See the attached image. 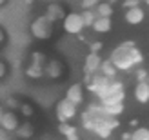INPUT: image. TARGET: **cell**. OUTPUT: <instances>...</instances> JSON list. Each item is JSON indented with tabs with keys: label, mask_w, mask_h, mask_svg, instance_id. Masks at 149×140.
<instances>
[{
	"label": "cell",
	"mask_w": 149,
	"mask_h": 140,
	"mask_svg": "<svg viewBox=\"0 0 149 140\" xmlns=\"http://www.w3.org/2000/svg\"><path fill=\"white\" fill-rule=\"evenodd\" d=\"M109 58H111V62L115 64V68L118 71H129V69L135 68V65L144 62V55H142V51L135 46V42L120 44L116 49H113V53H111Z\"/></svg>",
	"instance_id": "cell-1"
},
{
	"label": "cell",
	"mask_w": 149,
	"mask_h": 140,
	"mask_svg": "<svg viewBox=\"0 0 149 140\" xmlns=\"http://www.w3.org/2000/svg\"><path fill=\"white\" fill-rule=\"evenodd\" d=\"M53 24H55V22L51 20L47 15H40V17H36L31 22V33H33V36L38 38V40L51 38V35H53Z\"/></svg>",
	"instance_id": "cell-2"
},
{
	"label": "cell",
	"mask_w": 149,
	"mask_h": 140,
	"mask_svg": "<svg viewBox=\"0 0 149 140\" xmlns=\"http://www.w3.org/2000/svg\"><path fill=\"white\" fill-rule=\"evenodd\" d=\"M109 82H111V78L109 77H106V75H95L89 78V84H87V89H89V93H93L96 98H102V97H106V95H109L111 93V89H109Z\"/></svg>",
	"instance_id": "cell-3"
},
{
	"label": "cell",
	"mask_w": 149,
	"mask_h": 140,
	"mask_svg": "<svg viewBox=\"0 0 149 140\" xmlns=\"http://www.w3.org/2000/svg\"><path fill=\"white\" fill-rule=\"evenodd\" d=\"M84 18H82V13H68L62 20V29L68 35H80L84 31Z\"/></svg>",
	"instance_id": "cell-4"
},
{
	"label": "cell",
	"mask_w": 149,
	"mask_h": 140,
	"mask_svg": "<svg viewBox=\"0 0 149 140\" xmlns=\"http://www.w3.org/2000/svg\"><path fill=\"white\" fill-rule=\"evenodd\" d=\"M55 115H56L58 122H68V120H71V118L77 116V104L71 102L69 98L58 100L56 107H55Z\"/></svg>",
	"instance_id": "cell-5"
},
{
	"label": "cell",
	"mask_w": 149,
	"mask_h": 140,
	"mask_svg": "<svg viewBox=\"0 0 149 140\" xmlns=\"http://www.w3.org/2000/svg\"><path fill=\"white\" fill-rule=\"evenodd\" d=\"M46 58H44L42 53H33V58H31V65L26 69V75L31 77V78H40L42 75H46V71H44V68H46Z\"/></svg>",
	"instance_id": "cell-6"
},
{
	"label": "cell",
	"mask_w": 149,
	"mask_h": 140,
	"mask_svg": "<svg viewBox=\"0 0 149 140\" xmlns=\"http://www.w3.org/2000/svg\"><path fill=\"white\" fill-rule=\"evenodd\" d=\"M125 22H127L129 26H140L146 18V13L140 6H135V7H127V11L124 15Z\"/></svg>",
	"instance_id": "cell-7"
},
{
	"label": "cell",
	"mask_w": 149,
	"mask_h": 140,
	"mask_svg": "<svg viewBox=\"0 0 149 140\" xmlns=\"http://www.w3.org/2000/svg\"><path fill=\"white\" fill-rule=\"evenodd\" d=\"M102 58L98 53H91L89 51L87 56H86V62H84V71H86V75H95L96 71L100 69V65H102Z\"/></svg>",
	"instance_id": "cell-8"
},
{
	"label": "cell",
	"mask_w": 149,
	"mask_h": 140,
	"mask_svg": "<svg viewBox=\"0 0 149 140\" xmlns=\"http://www.w3.org/2000/svg\"><path fill=\"white\" fill-rule=\"evenodd\" d=\"M20 126V122H18V116L15 115L13 111H6L4 116H2V120H0V127H4L6 131H9V133H13V131H17Z\"/></svg>",
	"instance_id": "cell-9"
},
{
	"label": "cell",
	"mask_w": 149,
	"mask_h": 140,
	"mask_svg": "<svg viewBox=\"0 0 149 140\" xmlns=\"http://www.w3.org/2000/svg\"><path fill=\"white\" fill-rule=\"evenodd\" d=\"M65 98H69L71 102H74V104H82V100H84V86L82 84H73L69 86V89L65 91Z\"/></svg>",
	"instance_id": "cell-10"
},
{
	"label": "cell",
	"mask_w": 149,
	"mask_h": 140,
	"mask_svg": "<svg viewBox=\"0 0 149 140\" xmlns=\"http://www.w3.org/2000/svg\"><path fill=\"white\" fill-rule=\"evenodd\" d=\"M135 98L140 104H147L149 102V82L147 80H142L135 86Z\"/></svg>",
	"instance_id": "cell-11"
},
{
	"label": "cell",
	"mask_w": 149,
	"mask_h": 140,
	"mask_svg": "<svg viewBox=\"0 0 149 140\" xmlns=\"http://www.w3.org/2000/svg\"><path fill=\"white\" fill-rule=\"evenodd\" d=\"M44 71H46V75L51 77V78H60L64 75V65L58 60H49V62H46Z\"/></svg>",
	"instance_id": "cell-12"
},
{
	"label": "cell",
	"mask_w": 149,
	"mask_h": 140,
	"mask_svg": "<svg viewBox=\"0 0 149 140\" xmlns=\"http://www.w3.org/2000/svg\"><path fill=\"white\" fill-rule=\"evenodd\" d=\"M111 27H113V22H111V17H98L93 24V31L96 33H109Z\"/></svg>",
	"instance_id": "cell-13"
},
{
	"label": "cell",
	"mask_w": 149,
	"mask_h": 140,
	"mask_svg": "<svg viewBox=\"0 0 149 140\" xmlns=\"http://www.w3.org/2000/svg\"><path fill=\"white\" fill-rule=\"evenodd\" d=\"M46 15H47V17L53 20V22H58V20H64V17H65V9H64L60 4H49Z\"/></svg>",
	"instance_id": "cell-14"
},
{
	"label": "cell",
	"mask_w": 149,
	"mask_h": 140,
	"mask_svg": "<svg viewBox=\"0 0 149 140\" xmlns=\"http://www.w3.org/2000/svg\"><path fill=\"white\" fill-rule=\"evenodd\" d=\"M58 131H60V133H62L65 138H68V140H80L77 127L71 126V124H68V122H60V126H58Z\"/></svg>",
	"instance_id": "cell-15"
},
{
	"label": "cell",
	"mask_w": 149,
	"mask_h": 140,
	"mask_svg": "<svg viewBox=\"0 0 149 140\" xmlns=\"http://www.w3.org/2000/svg\"><path fill=\"white\" fill-rule=\"evenodd\" d=\"M124 98H125L124 91H113V93L106 95V97H102L100 102L104 106H111V104H120V102H124Z\"/></svg>",
	"instance_id": "cell-16"
},
{
	"label": "cell",
	"mask_w": 149,
	"mask_h": 140,
	"mask_svg": "<svg viewBox=\"0 0 149 140\" xmlns=\"http://www.w3.org/2000/svg\"><path fill=\"white\" fill-rule=\"evenodd\" d=\"M102 104V102H100ZM124 113V102L120 104H111V106H104L102 104V115H107V116H120Z\"/></svg>",
	"instance_id": "cell-17"
},
{
	"label": "cell",
	"mask_w": 149,
	"mask_h": 140,
	"mask_svg": "<svg viewBox=\"0 0 149 140\" xmlns=\"http://www.w3.org/2000/svg\"><path fill=\"white\" fill-rule=\"evenodd\" d=\"M100 71H102V75H106V77H109V78H115V77H116V73H118V69L115 68V64L111 62V58H107V60H104V62H102Z\"/></svg>",
	"instance_id": "cell-18"
},
{
	"label": "cell",
	"mask_w": 149,
	"mask_h": 140,
	"mask_svg": "<svg viewBox=\"0 0 149 140\" xmlns=\"http://www.w3.org/2000/svg\"><path fill=\"white\" fill-rule=\"evenodd\" d=\"M95 11H96L98 17H111L115 9H113V4H111V2H100L98 6L95 7Z\"/></svg>",
	"instance_id": "cell-19"
},
{
	"label": "cell",
	"mask_w": 149,
	"mask_h": 140,
	"mask_svg": "<svg viewBox=\"0 0 149 140\" xmlns=\"http://www.w3.org/2000/svg\"><path fill=\"white\" fill-rule=\"evenodd\" d=\"M82 18H84L86 27H93L95 20L98 18V15H96V11H95V9H84V11H82Z\"/></svg>",
	"instance_id": "cell-20"
},
{
	"label": "cell",
	"mask_w": 149,
	"mask_h": 140,
	"mask_svg": "<svg viewBox=\"0 0 149 140\" xmlns=\"http://www.w3.org/2000/svg\"><path fill=\"white\" fill-rule=\"evenodd\" d=\"M17 135L20 137V138H29L33 135V126L31 124H22V126H18V129H17Z\"/></svg>",
	"instance_id": "cell-21"
},
{
	"label": "cell",
	"mask_w": 149,
	"mask_h": 140,
	"mask_svg": "<svg viewBox=\"0 0 149 140\" xmlns=\"http://www.w3.org/2000/svg\"><path fill=\"white\" fill-rule=\"evenodd\" d=\"M131 140H149V129H146V127H136L131 133Z\"/></svg>",
	"instance_id": "cell-22"
},
{
	"label": "cell",
	"mask_w": 149,
	"mask_h": 140,
	"mask_svg": "<svg viewBox=\"0 0 149 140\" xmlns=\"http://www.w3.org/2000/svg\"><path fill=\"white\" fill-rule=\"evenodd\" d=\"M100 4V0H82V7L84 9H95Z\"/></svg>",
	"instance_id": "cell-23"
},
{
	"label": "cell",
	"mask_w": 149,
	"mask_h": 140,
	"mask_svg": "<svg viewBox=\"0 0 149 140\" xmlns=\"http://www.w3.org/2000/svg\"><path fill=\"white\" fill-rule=\"evenodd\" d=\"M147 78H149V73H147L146 69H142V68L136 69V80H138V82H142V80H147Z\"/></svg>",
	"instance_id": "cell-24"
},
{
	"label": "cell",
	"mask_w": 149,
	"mask_h": 140,
	"mask_svg": "<svg viewBox=\"0 0 149 140\" xmlns=\"http://www.w3.org/2000/svg\"><path fill=\"white\" fill-rule=\"evenodd\" d=\"M102 49V42H91V46H89V51L91 53H98Z\"/></svg>",
	"instance_id": "cell-25"
},
{
	"label": "cell",
	"mask_w": 149,
	"mask_h": 140,
	"mask_svg": "<svg viewBox=\"0 0 149 140\" xmlns=\"http://www.w3.org/2000/svg\"><path fill=\"white\" fill-rule=\"evenodd\" d=\"M22 113H24V116H31L33 115V107L29 104H22Z\"/></svg>",
	"instance_id": "cell-26"
},
{
	"label": "cell",
	"mask_w": 149,
	"mask_h": 140,
	"mask_svg": "<svg viewBox=\"0 0 149 140\" xmlns=\"http://www.w3.org/2000/svg\"><path fill=\"white\" fill-rule=\"evenodd\" d=\"M7 75V64L4 60H0V78H4Z\"/></svg>",
	"instance_id": "cell-27"
},
{
	"label": "cell",
	"mask_w": 149,
	"mask_h": 140,
	"mask_svg": "<svg viewBox=\"0 0 149 140\" xmlns=\"http://www.w3.org/2000/svg\"><path fill=\"white\" fill-rule=\"evenodd\" d=\"M140 4V0H124V7L127 9V7H135Z\"/></svg>",
	"instance_id": "cell-28"
},
{
	"label": "cell",
	"mask_w": 149,
	"mask_h": 140,
	"mask_svg": "<svg viewBox=\"0 0 149 140\" xmlns=\"http://www.w3.org/2000/svg\"><path fill=\"white\" fill-rule=\"evenodd\" d=\"M9 138V131H6L4 127H0V140H7Z\"/></svg>",
	"instance_id": "cell-29"
},
{
	"label": "cell",
	"mask_w": 149,
	"mask_h": 140,
	"mask_svg": "<svg viewBox=\"0 0 149 140\" xmlns=\"http://www.w3.org/2000/svg\"><path fill=\"white\" fill-rule=\"evenodd\" d=\"M6 106H9V107H18V102L15 100V98H7V102H6Z\"/></svg>",
	"instance_id": "cell-30"
},
{
	"label": "cell",
	"mask_w": 149,
	"mask_h": 140,
	"mask_svg": "<svg viewBox=\"0 0 149 140\" xmlns=\"http://www.w3.org/2000/svg\"><path fill=\"white\" fill-rule=\"evenodd\" d=\"M6 40V33L2 31V29H0V46H2V42Z\"/></svg>",
	"instance_id": "cell-31"
},
{
	"label": "cell",
	"mask_w": 149,
	"mask_h": 140,
	"mask_svg": "<svg viewBox=\"0 0 149 140\" xmlns=\"http://www.w3.org/2000/svg\"><path fill=\"white\" fill-rule=\"evenodd\" d=\"M122 140H131V133H124L122 135Z\"/></svg>",
	"instance_id": "cell-32"
},
{
	"label": "cell",
	"mask_w": 149,
	"mask_h": 140,
	"mask_svg": "<svg viewBox=\"0 0 149 140\" xmlns=\"http://www.w3.org/2000/svg\"><path fill=\"white\" fill-rule=\"evenodd\" d=\"M4 113H6V107H4V106H0V120H2V116H4Z\"/></svg>",
	"instance_id": "cell-33"
},
{
	"label": "cell",
	"mask_w": 149,
	"mask_h": 140,
	"mask_svg": "<svg viewBox=\"0 0 149 140\" xmlns=\"http://www.w3.org/2000/svg\"><path fill=\"white\" fill-rule=\"evenodd\" d=\"M129 126H133V127H135V126H138V120H136V118H133V120L129 122Z\"/></svg>",
	"instance_id": "cell-34"
},
{
	"label": "cell",
	"mask_w": 149,
	"mask_h": 140,
	"mask_svg": "<svg viewBox=\"0 0 149 140\" xmlns=\"http://www.w3.org/2000/svg\"><path fill=\"white\" fill-rule=\"evenodd\" d=\"M24 2H26V4L29 6V4H33V2H35V0H24Z\"/></svg>",
	"instance_id": "cell-35"
},
{
	"label": "cell",
	"mask_w": 149,
	"mask_h": 140,
	"mask_svg": "<svg viewBox=\"0 0 149 140\" xmlns=\"http://www.w3.org/2000/svg\"><path fill=\"white\" fill-rule=\"evenodd\" d=\"M6 2H7V0H0V6H4Z\"/></svg>",
	"instance_id": "cell-36"
},
{
	"label": "cell",
	"mask_w": 149,
	"mask_h": 140,
	"mask_svg": "<svg viewBox=\"0 0 149 140\" xmlns=\"http://www.w3.org/2000/svg\"><path fill=\"white\" fill-rule=\"evenodd\" d=\"M111 2H120V0H111Z\"/></svg>",
	"instance_id": "cell-37"
},
{
	"label": "cell",
	"mask_w": 149,
	"mask_h": 140,
	"mask_svg": "<svg viewBox=\"0 0 149 140\" xmlns=\"http://www.w3.org/2000/svg\"><path fill=\"white\" fill-rule=\"evenodd\" d=\"M146 2H147V4H149V0H146Z\"/></svg>",
	"instance_id": "cell-38"
},
{
	"label": "cell",
	"mask_w": 149,
	"mask_h": 140,
	"mask_svg": "<svg viewBox=\"0 0 149 140\" xmlns=\"http://www.w3.org/2000/svg\"><path fill=\"white\" fill-rule=\"evenodd\" d=\"M7 140H11V138H7Z\"/></svg>",
	"instance_id": "cell-39"
}]
</instances>
